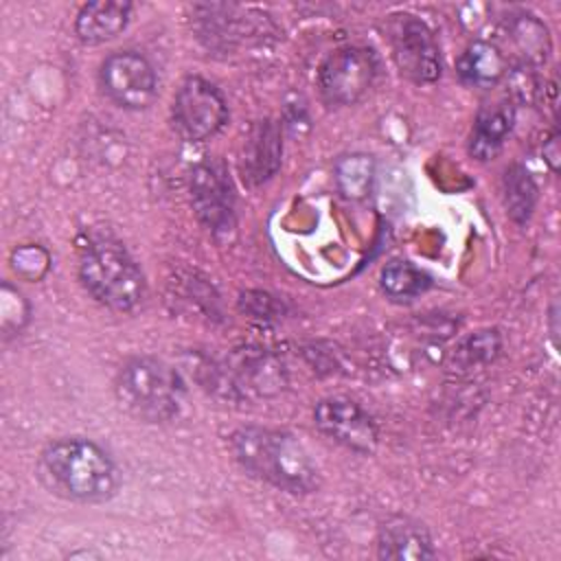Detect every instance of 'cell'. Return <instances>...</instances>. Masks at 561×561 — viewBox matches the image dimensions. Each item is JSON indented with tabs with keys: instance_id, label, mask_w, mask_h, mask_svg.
<instances>
[{
	"instance_id": "obj_4",
	"label": "cell",
	"mask_w": 561,
	"mask_h": 561,
	"mask_svg": "<svg viewBox=\"0 0 561 561\" xmlns=\"http://www.w3.org/2000/svg\"><path fill=\"white\" fill-rule=\"evenodd\" d=\"M79 278L85 291L107 309L131 311L145 298V276L131 254L112 239L85 245L79 261Z\"/></svg>"
},
{
	"instance_id": "obj_9",
	"label": "cell",
	"mask_w": 561,
	"mask_h": 561,
	"mask_svg": "<svg viewBox=\"0 0 561 561\" xmlns=\"http://www.w3.org/2000/svg\"><path fill=\"white\" fill-rule=\"evenodd\" d=\"M392 26V55L410 81L432 83L440 77V50L430 26L414 15H397Z\"/></svg>"
},
{
	"instance_id": "obj_21",
	"label": "cell",
	"mask_w": 561,
	"mask_h": 561,
	"mask_svg": "<svg viewBox=\"0 0 561 561\" xmlns=\"http://www.w3.org/2000/svg\"><path fill=\"white\" fill-rule=\"evenodd\" d=\"M11 265L18 276L26 280H39L50 265V256L42 245H20L11 254Z\"/></svg>"
},
{
	"instance_id": "obj_18",
	"label": "cell",
	"mask_w": 561,
	"mask_h": 561,
	"mask_svg": "<svg viewBox=\"0 0 561 561\" xmlns=\"http://www.w3.org/2000/svg\"><path fill=\"white\" fill-rule=\"evenodd\" d=\"M379 283H381V289L386 291V296H390L392 300H412V298L421 296L432 285L430 276L408 261L386 263L381 267Z\"/></svg>"
},
{
	"instance_id": "obj_1",
	"label": "cell",
	"mask_w": 561,
	"mask_h": 561,
	"mask_svg": "<svg viewBox=\"0 0 561 561\" xmlns=\"http://www.w3.org/2000/svg\"><path fill=\"white\" fill-rule=\"evenodd\" d=\"M230 449L250 476L280 491L311 493L320 484L316 462L289 432L245 425L230 434Z\"/></svg>"
},
{
	"instance_id": "obj_10",
	"label": "cell",
	"mask_w": 561,
	"mask_h": 561,
	"mask_svg": "<svg viewBox=\"0 0 561 561\" xmlns=\"http://www.w3.org/2000/svg\"><path fill=\"white\" fill-rule=\"evenodd\" d=\"M191 199L199 221L215 234L234 226V195L228 171L217 160H206L191 171Z\"/></svg>"
},
{
	"instance_id": "obj_13",
	"label": "cell",
	"mask_w": 561,
	"mask_h": 561,
	"mask_svg": "<svg viewBox=\"0 0 561 561\" xmlns=\"http://www.w3.org/2000/svg\"><path fill=\"white\" fill-rule=\"evenodd\" d=\"M129 13L131 4L123 0L88 2L77 13L75 33L83 44H103L127 26Z\"/></svg>"
},
{
	"instance_id": "obj_12",
	"label": "cell",
	"mask_w": 561,
	"mask_h": 561,
	"mask_svg": "<svg viewBox=\"0 0 561 561\" xmlns=\"http://www.w3.org/2000/svg\"><path fill=\"white\" fill-rule=\"evenodd\" d=\"M280 129L274 121L256 123L241 149V173L248 184H261L270 180L280 164Z\"/></svg>"
},
{
	"instance_id": "obj_5",
	"label": "cell",
	"mask_w": 561,
	"mask_h": 561,
	"mask_svg": "<svg viewBox=\"0 0 561 561\" xmlns=\"http://www.w3.org/2000/svg\"><path fill=\"white\" fill-rule=\"evenodd\" d=\"M173 127L186 142H204L228 121V105L221 92L202 77H188L173 99Z\"/></svg>"
},
{
	"instance_id": "obj_15",
	"label": "cell",
	"mask_w": 561,
	"mask_h": 561,
	"mask_svg": "<svg viewBox=\"0 0 561 561\" xmlns=\"http://www.w3.org/2000/svg\"><path fill=\"white\" fill-rule=\"evenodd\" d=\"M513 123H515V110L511 103L500 101V103L482 107L473 123L469 151L478 160L493 158L502 149L506 136L511 134Z\"/></svg>"
},
{
	"instance_id": "obj_8",
	"label": "cell",
	"mask_w": 561,
	"mask_h": 561,
	"mask_svg": "<svg viewBox=\"0 0 561 561\" xmlns=\"http://www.w3.org/2000/svg\"><path fill=\"white\" fill-rule=\"evenodd\" d=\"M313 423L327 438L355 454H373L379 440L375 419L348 397L320 399L313 408Z\"/></svg>"
},
{
	"instance_id": "obj_14",
	"label": "cell",
	"mask_w": 561,
	"mask_h": 561,
	"mask_svg": "<svg viewBox=\"0 0 561 561\" xmlns=\"http://www.w3.org/2000/svg\"><path fill=\"white\" fill-rule=\"evenodd\" d=\"M508 46L513 48V57H517L522 68L539 66L548 59L550 53V37L548 28L528 13L511 15L504 22V31Z\"/></svg>"
},
{
	"instance_id": "obj_2",
	"label": "cell",
	"mask_w": 561,
	"mask_h": 561,
	"mask_svg": "<svg viewBox=\"0 0 561 561\" xmlns=\"http://www.w3.org/2000/svg\"><path fill=\"white\" fill-rule=\"evenodd\" d=\"M39 467L48 486L75 502H105L121 484L114 460L88 438H59L48 443L42 451Z\"/></svg>"
},
{
	"instance_id": "obj_17",
	"label": "cell",
	"mask_w": 561,
	"mask_h": 561,
	"mask_svg": "<svg viewBox=\"0 0 561 561\" xmlns=\"http://www.w3.org/2000/svg\"><path fill=\"white\" fill-rule=\"evenodd\" d=\"M375 182V160L366 153H351L335 162V184L346 199H364Z\"/></svg>"
},
{
	"instance_id": "obj_7",
	"label": "cell",
	"mask_w": 561,
	"mask_h": 561,
	"mask_svg": "<svg viewBox=\"0 0 561 561\" xmlns=\"http://www.w3.org/2000/svg\"><path fill=\"white\" fill-rule=\"evenodd\" d=\"M103 92L125 110H142L151 105L158 92V77L153 66L134 50L112 53L99 70Z\"/></svg>"
},
{
	"instance_id": "obj_20",
	"label": "cell",
	"mask_w": 561,
	"mask_h": 561,
	"mask_svg": "<svg viewBox=\"0 0 561 561\" xmlns=\"http://www.w3.org/2000/svg\"><path fill=\"white\" fill-rule=\"evenodd\" d=\"M31 307L26 298L11 287L9 283H2V294H0V316H2V331L4 335L20 333L24 324L28 322Z\"/></svg>"
},
{
	"instance_id": "obj_6",
	"label": "cell",
	"mask_w": 561,
	"mask_h": 561,
	"mask_svg": "<svg viewBox=\"0 0 561 561\" xmlns=\"http://www.w3.org/2000/svg\"><path fill=\"white\" fill-rule=\"evenodd\" d=\"M377 57L370 48L346 46L331 53L318 72V88L331 105H353L377 77Z\"/></svg>"
},
{
	"instance_id": "obj_19",
	"label": "cell",
	"mask_w": 561,
	"mask_h": 561,
	"mask_svg": "<svg viewBox=\"0 0 561 561\" xmlns=\"http://www.w3.org/2000/svg\"><path fill=\"white\" fill-rule=\"evenodd\" d=\"M504 202L513 221H528L537 202V184L522 164H513L504 173Z\"/></svg>"
},
{
	"instance_id": "obj_11",
	"label": "cell",
	"mask_w": 561,
	"mask_h": 561,
	"mask_svg": "<svg viewBox=\"0 0 561 561\" xmlns=\"http://www.w3.org/2000/svg\"><path fill=\"white\" fill-rule=\"evenodd\" d=\"M377 554L381 559L394 561H421L432 559L436 552L432 546V537L423 524L397 515L381 524L377 535Z\"/></svg>"
},
{
	"instance_id": "obj_3",
	"label": "cell",
	"mask_w": 561,
	"mask_h": 561,
	"mask_svg": "<svg viewBox=\"0 0 561 561\" xmlns=\"http://www.w3.org/2000/svg\"><path fill=\"white\" fill-rule=\"evenodd\" d=\"M121 408L145 423L175 419L184 403V381L167 362L138 355L127 359L114 381Z\"/></svg>"
},
{
	"instance_id": "obj_16",
	"label": "cell",
	"mask_w": 561,
	"mask_h": 561,
	"mask_svg": "<svg viewBox=\"0 0 561 561\" xmlns=\"http://www.w3.org/2000/svg\"><path fill=\"white\" fill-rule=\"evenodd\" d=\"M508 68V61L500 46L491 42H473L458 59V77L467 85L491 88L495 85Z\"/></svg>"
},
{
	"instance_id": "obj_22",
	"label": "cell",
	"mask_w": 561,
	"mask_h": 561,
	"mask_svg": "<svg viewBox=\"0 0 561 561\" xmlns=\"http://www.w3.org/2000/svg\"><path fill=\"white\" fill-rule=\"evenodd\" d=\"M548 145H550V149H543V153H546V158H548V162H550V169L557 171V158H559V151H557V131H552V136L548 138Z\"/></svg>"
}]
</instances>
